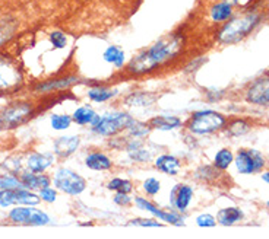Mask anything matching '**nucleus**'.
<instances>
[{
	"instance_id": "7c9ffc66",
	"label": "nucleus",
	"mask_w": 269,
	"mask_h": 239,
	"mask_svg": "<svg viewBox=\"0 0 269 239\" xmlns=\"http://www.w3.org/2000/svg\"><path fill=\"white\" fill-rule=\"evenodd\" d=\"M18 187H21V183L16 178L6 176V178L0 180V188H3V190H13V188H18Z\"/></svg>"
},
{
	"instance_id": "f3484780",
	"label": "nucleus",
	"mask_w": 269,
	"mask_h": 239,
	"mask_svg": "<svg viewBox=\"0 0 269 239\" xmlns=\"http://www.w3.org/2000/svg\"><path fill=\"white\" fill-rule=\"evenodd\" d=\"M53 162V159L48 156V155H40V153H35L33 155L30 159H28V165H30V169L35 172V174H40L43 172L47 166H50Z\"/></svg>"
},
{
	"instance_id": "cd10ccee",
	"label": "nucleus",
	"mask_w": 269,
	"mask_h": 239,
	"mask_svg": "<svg viewBox=\"0 0 269 239\" xmlns=\"http://www.w3.org/2000/svg\"><path fill=\"white\" fill-rule=\"evenodd\" d=\"M108 188L110 190H114V191H118V193H130V190H132V184H130V181L128 180H120V178H116V180H113L110 184H108Z\"/></svg>"
},
{
	"instance_id": "c9c22d12",
	"label": "nucleus",
	"mask_w": 269,
	"mask_h": 239,
	"mask_svg": "<svg viewBox=\"0 0 269 239\" xmlns=\"http://www.w3.org/2000/svg\"><path fill=\"white\" fill-rule=\"evenodd\" d=\"M41 198L45 201H54L56 200V191L44 187V188H41Z\"/></svg>"
},
{
	"instance_id": "412c9836",
	"label": "nucleus",
	"mask_w": 269,
	"mask_h": 239,
	"mask_svg": "<svg viewBox=\"0 0 269 239\" xmlns=\"http://www.w3.org/2000/svg\"><path fill=\"white\" fill-rule=\"evenodd\" d=\"M151 126L158 130H173L180 126V120L177 117H157L151 121Z\"/></svg>"
},
{
	"instance_id": "dca6fc26",
	"label": "nucleus",
	"mask_w": 269,
	"mask_h": 239,
	"mask_svg": "<svg viewBox=\"0 0 269 239\" xmlns=\"http://www.w3.org/2000/svg\"><path fill=\"white\" fill-rule=\"evenodd\" d=\"M155 165H157V168H158L160 171L170 175L177 174V172H179V168H180L179 161H177L174 156H168V155L160 156V158L157 159Z\"/></svg>"
},
{
	"instance_id": "ddd939ff",
	"label": "nucleus",
	"mask_w": 269,
	"mask_h": 239,
	"mask_svg": "<svg viewBox=\"0 0 269 239\" xmlns=\"http://www.w3.org/2000/svg\"><path fill=\"white\" fill-rule=\"evenodd\" d=\"M192 194H193V193H192V188H190V187H187V185H179V187H176V188L173 190V203L176 204V207H177L179 210L184 212V210L187 208V206H189V203H190Z\"/></svg>"
},
{
	"instance_id": "f704fd0d",
	"label": "nucleus",
	"mask_w": 269,
	"mask_h": 239,
	"mask_svg": "<svg viewBox=\"0 0 269 239\" xmlns=\"http://www.w3.org/2000/svg\"><path fill=\"white\" fill-rule=\"evenodd\" d=\"M198 225L202 226V228H206V226H214L215 225V219L209 215H202L198 218Z\"/></svg>"
},
{
	"instance_id": "f03ea898",
	"label": "nucleus",
	"mask_w": 269,
	"mask_h": 239,
	"mask_svg": "<svg viewBox=\"0 0 269 239\" xmlns=\"http://www.w3.org/2000/svg\"><path fill=\"white\" fill-rule=\"evenodd\" d=\"M256 22H258L256 15H244L241 18H236L223 28L219 34V40L223 43H236L252 31Z\"/></svg>"
},
{
	"instance_id": "bb28decb",
	"label": "nucleus",
	"mask_w": 269,
	"mask_h": 239,
	"mask_svg": "<svg viewBox=\"0 0 269 239\" xmlns=\"http://www.w3.org/2000/svg\"><path fill=\"white\" fill-rule=\"evenodd\" d=\"M231 162H233V155H231L230 151L223 149V151H219V152L216 153L215 166L218 169H226L227 166Z\"/></svg>"
},
{
	"instance_id": "4be33fe9",
	"label": "nucleus",
	"mask_w": 269,
	"mask_h": 239,
	"mask_svg": "<svg viewBox=\"0 0 269 239\" xmlns=\"http://www.w3.org/2000/svg\"><path fill=\"white\" fill-rule=\"evenodd\" d=\"M211 16L212 19L216 22L226 21L231 16V6L228 3H219V5H215L211 11Z\"/></svg>"
},
{
	"instance_id": "f257e3e1",
	"label": "nucleus",
	"mask_w": 269,
	"mask_h": 239,
	"mask_svg": "<svg viewBox=\"0 0 269 239\" xmlns=\"http://www.w3.org/2000/svg\"><path fill=\"white\" fill-rule=\"evenodd\" d=\"M182 45H183L182 37L173 35L168 38H162L161 41L154 44L150 50H146L145 53L133 58L130 62L129 69L135 73H143L146 70H151L155 66L161 65L164 62L173 58L180 51Z\"/></svg>"
},
{
	"instance_id": "2eb2a0df",
	"label": "nucleus",
	"mask_w": 269,
	"mask_h": 239,
	"mask_svg": "<svg viewBox=\"0 0 269 239\" xmlns=\"http://www.w3.org/2000/svg\"><path fill=\"white\" fill-rule=\"evenodd\" d=\"M86 166L92 171H106L111 166V162L103 153H92L86 158Z\"/></svg>"
},
{
	"instance_id": "f8f14e48",
	"label": "nucleus",
	"mask_w": 269,
	"mask_h": 239,
	"mask_svg": "<svg viewBox=\"0 0 269 239\" xmlns=\"http://www.w3.org/2000/svg\"><path fill=\"white\" fill-rule=\"evenodd\" d=\"M136 204L140 207V208H143V210H148V212H151L154 215H157L158 218L162 219L164 222H167V223H172V225H177V226H180V225H184L183 219L180 218V216H177L176 213H168V212H162V210H158L157 207H154L151 203H148L146 200H143V198H136Z\"/></svg>"
},
{
	"instance_id": "c756f323",
	"label": "nucleus",
	"mask_w": 269,
	"mask_h": 239,
	"mask_svg": "<svg viewBox=\"0 0 269 239\" xmlns=\"http://www.w3.org/2000/svg\"><path fill=\"white\" fill-rule=\"evenodd\" d=\"M52 126L56 130H65L70 126V117H67V115H53L52 117Z\"/></svg>"
},
{
	"instance_id": "393cba45",
	"label": "nucleus",
	"mask_w": 269,
	"mask_h": 239,
	"mask_svg": "<svg viewBox=\"0 0 269 239\" xmlns=\"http://www.w3.org/2000/svg\"><path fill=\"white\" fill-rule=\"evenodd\" d=\"M74 118L78 124H88V123H92V120L95 118V112L88 107H82L76 109Z\"/></svg>"
},
{
	"instance_id": "4468645a",
	"label": "nucleus",
	"mask_w": 269,
	"mask_h": 239,
	"mask_svg": "<svg viewBox=\"0 0 269 239\" xmlns=\"http://www.w3.org/2000/svg\"><path fill=\"white\" fill-rule=\"evenodd\" d=\"M79 144V139L78 137H62L59 140H56L54 143V149L56 153L60 156H67L70 153H74L76 151Z\"/></svg>"
},
{
	"instance_id": "c85d7f7f",
	"label": "nucleus",
	"mask_w": 269,
	"mask_h": 239,
	"mask_svg": "<svg viewBox=\"0 0 269 239\" xmlns=\"http://www.w3.org/2000/svg\"><path fill=\"white\" fill-rule=\"evenodd\" d=\"M76 77H69V79H62L59 82H50L45 85H40L38 91H52V89H59V87H66L69 86L70 83H75Z\"/></svg>"
},
{
	"instance_id": "6e6552de",
	"label": "nucleus",
	"mask_w": 269,
	"mask_h": 239,
	"mask_svg": "<svg viewBox=\"0 0 269 239\" xmlns=\"http://www.w3.org/2000/svg\"><path fill=\"white\" fill-rule=\"evenodd\" d=\"M236 165L237 169L241 174H252V172H256L259 169H262V166L265 165V161H263L262 155L256 151H241L237 155Z\"/></svg>"
},
{
	"instance_id": "0eeeda50",
	"label": "nucleus",
	"mask_w": 269,
	"mask_h": 239,
	"mask_svg": "<svg viewBox=\"0 0 269 239\" xmlns=\"http://www.w3.org/2000/svg\"><path fill=\"white\" fill-rule=\"evenodd\" d=\"M22 76L18 67L11 60L0 57V92L11 91L21 83Z\"/></svg>"
},
{
	"instance_id": "4c0bfd02",
	"label": "nucleus",
	"mask_w": 269,
	"mask_h": 239,
	"mask_svg": "<svg viewBox=\"0 0 269 239\" xmlns=\"http://www.w3.org/2000/svg\"><path fill=\"white\" fill-rule=\"evenodd\" d=\"M114 201H116L117 204H129L130 198L128 197L126 193H118L117 196L114 197Z\"/></svg>"
},
{
	"instance_id": "72a5a7b5",
	"label": "nucleus",
	"mask_w": 269,
	"mask_h": 239,
	"mask_svg": "<svg viewBox=\"0 0 269 239\" xmlns=\"http://www.w3.org/2000/svg\"><path fill=\"white\" fill-rule=\"evenodd\" d=\"M50 38H52L54 47H57V48H63L66 45V37L62 33H53Z\"/></svg>"
},
{
	"instance_id": "39448f33",
	"label": "nucleus",
	"mask_w": 269,
	"mask_h": 239,
	"mask_svg": "<svg viewBox=\"0 0 269 239\" xmlns=\"http://www.w3.org/2000/svg\"><path fill=\"white\" fill-rule=\"evenodd\" d=\"M132 123H133V120L130 118L128 114H111L104 118H100V121L94 126V130L100 134L110 136V134H114L117 131L123 130V129H128Z\"/></svg>"
},
{
	"instance_id": "1a4fd4ad",
	"label": "nucleus",
	"mask_w": 269,
	"mask_h": 239,
	"mask_svg": "<svg viewBox=\"0 0 269 239\" xmlns=\"http://www.w3.org/2000/svg\"><path fill=\"white\" fill-rule=\"evenodd\" d=\"M11 219L18 223L25 225H45L48 222V216L37 208H28V207H18L11 212Z\"/></svg>"
},
{
	"instance_id": "7ed1b4c3",
	"label": "nucleus",
	"mask_w": 269,
	"mask_h": 239,
	"mask_svg": "<svg viewBox=\"0 0 269 239\" xmlns=\"http://www.w3.org/2000/svg\"><path fill=\"white\" fill-rule=\"evenodd\" d=\"M224 123L226 120L221 114L214 112V111H201L194 114L189 127L196 134H206V133L215 131L216 129L223 127Z\"/></svg>"
},
{
	"instance_id": "20e7f679",
	"label": "nucleus",
	"mask_w": 269,
	"mask_h": 239,
	"mask_svg": "<svg viewBox=\"0 0 269 239\" xmlns=\"http://www.w3.org/2000/svg\"><path fill=\"white\" fill-rule=\"evenodd\" d=\"M54 184L67 194H81L85 190V180L70 169H60L54 176Z\"/></svg>"
},
{
	"instance_id": "2f4dec72",
	"label": "nucleus",
	"mask_w": 269,
	"mask_h": 239,
	"mask_svg": "<svg viewBox=\"0 0 269 239\" xmlns=\"http://www.w3.org/2000/svg\"><path fill=\"white\" fill-rule=\"evenodd\" d=\"M143 187H145L146 193H148V194H151V196L157 194V193L160 191V183H158L155 178H150V180H146V181H145V184H143Z\"/></svg>"
},
{
	"instance_id": "58836bf2",
	"label": "nucleus",
	"mask_w": 269,
	"mask_h": 239,
	"mask_svg": "<svg viewBox=\"0 0 269 239\" xmlns=\"http://www.w3.org/2000/svg\"><path fill=\"white\" fill-rule=\"evenodd\" d=\"M263 180H265L266 183H269V172H266V174H263Z\"/></svg>"
},
{
	"instance_id": "5701e85b",
	"label": "nucleus",
	"mask_w": 269,
	"mask_h": 239,
	"mask_svg": "<svg viewBox=\"0 0 269 239\" xmlns=\"http://www.w3.org/2000/svg\"><path fill=\"white\" fill-rule=\"evenodd\" d=\"M16 22L12 21L9 18H5L0 21V44L6 43L12 37V34L15 31Z\"/></svg>"
},
{
	"instance_id": "423d86ee",
	"label": "nucleus",
	"mask_w": 269,
	"mask_h": 239,
	"mask_svg": "<svg viewBox=\"0 0 269 239\" xmlns=\"http://www.w3.org/2000/svg\"><path fill=\"white\" fill-rule=\"evenodd\" d=\"M30 114L31 107L28 104H15L12 107L0 109V129H11L21 124Z\"/></svg>"
},
{
	"instance_id": "9d476101",
	"label": "nucleus",
	"mask_w": 269,
	"mask_h": 239,
	"mask_svg": "<svg viewBox=\"0 0 269 239\" xmlns=\"http://www.w3.org/2000/svg\"><path fill=\"white\" fill-rule=\"evenodd\" d=\"M38 197L27 191H15V190H3L0 191V206L6 207L11 204H37Z\"/></svg>"
},
{
	"instance_id": "473e14b6",
	"label": "nucleus",
	"mask_w": 269,
	"mask_h": 239,
	"mask_svg": "<svg viewBox=\"0 0 269 239\" xmlns=\"http://www.w3.org/2000/svg\"><path fill=\"white\" fill-rule=\"evenodd\" d=\"M129 225H135V226H161L158 223V220H151V219H136L129 222Z\"/></svg>"
},
{
	"instance_id": "b1692460",
	"label": "nucleus",
	"mask_w": 269,
	"mask_h": 239,
	"mask_svg": "<svg viewBox=\"0 0 269 239\" xmlns=\"http://www.w3.org/2000/svg\"><path fill=\"white\" fill-rule=\"evenodd\" d=\"M104 58L108 63L121 66L123 65V60H125V53L117 47H110V48H107V51L104 53Z\"/></svg>"
},
{
	"instance_id": "a211bd4d",
	"label": "nucleus",
	"mask_w": 269,
	"mask_h": 239,
	"mask_svg": "<svg viewBox=\"0 0 269 239\" xmlns=\"http://www.w3.org/2000/svg\"><path fill=\"white\" fill-rule=\"evenodd\" d=\"M241 218H243V213L238 208H236V207L224 208V210H221L218 213V220L224 226H230V225L236 223L237 220H240Z\"/></svg>"
},
{
	"instance_id": "6ab92c4d",
	"label": "nucleus",
	"mask_w": 269,
	"mask_h": 239,
	"mask_svg": "<svg viewBox=\"0 0 269 239\" xmlns=\"http://www.w3.org/2000/svg\"><path fill=\"white\" fill-rule=\"evenodd\" d=\"M152 102H155V95L145 94V92H138L126 98V104L132 107H146V105H151Z\"/></svg>"
},
{
	"instance_id": "e433bc0d",
	"label": "nucleus",
	"mask_w": 269,
	"mask_h": 239,
	"mask_svg": "<svg viewBox=\"0 0 269 239\" xmlns=\"http://www.w3.org/2000/svg\"><path fill=\"white\" fill-rule=\"evenodd\" d=\"M244 131H248V126L243 121H236L234 126L231 127V133L234 134H243Z\"/></svg>"
},
{
	"instance_id": "9b49d317",
	"label": "nucleus",
	"mask_w": 269,
	"mask_h": 239,
	"mask_svg": "<svg viewBox=\"0 0 269 239\" xmlns=\"http://www.w3.org/2000/svg\"><path fill=\"white\" fill-rule=\"evenodd\" d=\"M248 99L256 105H269V79H259L248 92Z\"/></svg>"
},
{
	"instance_id": "ea45409f",
	"label": "nucleus",
	"mask_w": 269,
	"mask_h": 239,
	"mask_svg": "<svg viewBox=\"0 0 269 239\" xmlns=\"http://www.w3.org/2000/svg\"><path fill=\"white\" fill-rule=\"evenodd\" d=\"M268 204H269V203H268Z\"/></svg>"
},
{
	"instance_id": "a878e982",
	"label": "nucleus",
	"mask_w": 269,
	"mask_h": 239,
	"mask_svg": "<svg viewBox=\"0 0 269 239\" xmlns=\"http://www.w3.org/2000/svg\"><path fill=\"white\" fill-rule=\"evenodd\" d=\"M89 98L92 101H97V102H104L110 99L113 95H116V91H107L104 87H94L88 92Z\"/></svg>"
},
{
	"instance_id": "aec40b11",
	"label": "nucleus",
	"mask_w": 269,
	"mask_h": 239,
	"mask_svg": "<svg viewBox=\"0 0 269 239\" xmlns=\"http://www.w3.org/2000/svg\"><path fill=\"white\" fill-rule=\"evenodd\" d=\"M22 184L28 188H44L47 185L50 184L48 178L47 176H41V175H37L35 172L34 174H25L22 176Z\"/></svg>"
}]
</instances>
